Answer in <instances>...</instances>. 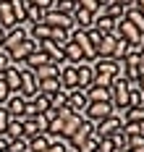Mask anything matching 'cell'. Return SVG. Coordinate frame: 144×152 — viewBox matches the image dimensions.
<instances>
[{
    "instance_id": "10",
    "label": "cell",
    "mask_w": 144,
    "mask_h": 152,
    "mask_svg": "<svg viewBox=\"0 0 144 152\" xmlns=\"http://www.w3.org/2000/svg\"><path fill=\"white\" fill-rule=\"evenodd\" d=\"M5 110H8V115L11 118H24V110H26V100L21 97V94H11L8 100H5Z\"/></svg>"
},
{
    "instance_id": "18",
    "label": "cell",
    "mask_w": 144,
    "mask_h": 152,
    "mask_svg": "<svg viewBox=\"0 0 144 152\" xmlns=\"http://www.w3.org/2000/svg\"><path fill=\"white\" fill-rule=\"evenodd\" d=\"M34 76H37V81H47V79H60V66H52V63H47V66L37 68V71H34Z\"/></svg>"
},
{
    "instance_id": "8",
    "label": "cell",
    "mask_w": 144,
    "mask_h": 152,
    "mask_svg": "<svg viewBox=\"0 0 144 152\" xmlns=\"http://www.w3.org/2000/svg\"><path fill=\"white\" fill-rule=\"evenodd\" d=\"M92 134H95V123H92V121H87V118H84V123L79 126V131H76L73 137L68 139V144H65V147H68V150H79V144L84 142V139H89Z\"/></svg>"
},
{
    "instance_id": "51",
    "label": "cell",
    "mask_w": 144,
    "mask_h": 152,
    "mask_svg": "<svg viewBox=\"0 0 144 152\" xmlns=\"http://www.w3.org/2000/svg\"><path fill=\"white\" fill-rule=\"evenodd\" d=\"M65 152H76V150H65Z\"/></svg>"
},
{
    "instance_id": "25",
    "label": "cell",
    "mask_w": 144,
    "mask_h": 152,
    "mask_svg": "<svg viewBox=\"0 0 144 152\" xmlns=\"http://www.w3.org/2000/svg\"><path fill=\"white\" fill-rule=\"evenodd\" d=\"M5 137H8V139H21V137H24V126H21V121H18V118H11V121H8Z\"/></svg>"
},
{
    "instance_id": "21",
    "label": "cell",
    "mask_w": 144,
    "mask_h": 152,
    "mask_svg": "<svg viewBox=\"0 0 144 152\" xmlns=\"http://www.w3.org/2000/svg\"><path fill=\"white\" fill-rule=\"evenodd\" d=\"M102 16H108V18H113V21H121V18L126 16V8L118 5V3H108V5L102 8Z\"/></svg>"
},
{
    "instance_id": "17",
    "label": "cell",
    "mask_w": 144,
    "mask_h": 152,
    "mask_svg": "<svg viewBox=\"0 0 144 152\" xmlns=\"http://www.w3.org/2000/svg\"><path fill=\"white\" fill-rule=\"evenodd\" d=\"M63 53H65V63H68V66H79V63H87V61H84V53L79 50V45H76V42H71V39L65 42Z\"/></svg>"
},
{
    "instance_id": "32",
    "label": "cell",
    "mask_w": 144,
    "mask_h": 152,
    "mask_svg": "<svg viewBox=\"0 0 144 152\" xmlns=\"http://www.w3.org/2000/svg\"><path fill=\"white\" fill-rule=\"evenodd\" d=\"M5 152H29V139H11L8 142V147H5Z\"/></svg>"
},
{
    "instance_id": "50",
    "label": "cell",
    "mask_w": 144,
    "mask_h": 152,
    "mask_svg": "<svg viewBox=\"0 0 144 152\" xmlns=\"http://www.w3.org/2000/svg\"><path fill=\"white\" fill-rule=\"evenodd\" d=\"M3 42H5V31L0 29V50H3Z\"/></svg>"
},
{
    "instance_id": "45",
    "label": "cell",
    "mask_w": 144,
    "mask_h": 152,
    "mask_svg": "<svg viewBox=\"0 0 144 152\" xmlns=\"http://www.w3.org/2000/svg\"><path fill=\"white\" fill-rule=\"evenodd\" d=\"M136 87H139V92L144 94V68H142V74H139V79H136Z\"/></svg>"
},
{
    "instance_id": "12",
    "label": "cell",
    "mask_w": 144,
    "mask_h": 152,
    "mask_svg": "<svg viewBox=\"0 0 144 152\" xmlns=\"http://www.w3.org/2000/svg\"><path fill=\"white\" fill-rule=\"evenodd\" d=\"M3 81H5V87L11 94H18L21 92V68L18 66H11L5 74H3Z\"/></svg>"
},
{
    "instance_id": "9",
    "label": "cell",
    "mask_w": 144,
    "mask_h": 152,
    "mask_svg": "<svg viewBox=\"0 0 144 152\" xmlns=\"http://www.w3.org/2000/svg\"><path fill=\"white\" fill-rule=\"evenodd\" d=\"M115 50H118V37L110 31L102 37V42L97 47V58H115Z\"/></svg>"
},
{
    "instance_id": "35",
    "label": "cell",
    "mask_w": 144,
    "mask_h": 152,
    "mask_svg": "<svg viewBox=\"0 0 144 152\" xmlns=\"http://www.w3.org/2000/svg\"><path fill=\"white\" fill-rule=\"evenodd\" d=\"M144 147V134H136V137H128L126 139V150H142Z\"/></svg>"
},
{
    "instance_id": "23",
    "label": "cell",
    "mask_w": 144,
    "mask_h": 152,
    "mask_svg": "<svg viewBox=\"0 0 144 152\" xmlns=\"http://www.w3.org/2000/svg\"><path fill=\"white\" fill-rule=\"evenodd\" d=\"M100 142H102V137H100V134L95 131V134H92L89 139H84V142L79 144V150H76V152H97V147H100Z\"/></svg>"
},
{
    "instance_id": "30",
    "label": "cell",
    "mask_w": 144,
    "mask_h": 152,
    "mask_svg": "<svg viewBox=\"0 0 144 152\" xmlns=\"http://www.w3.org/2000/svg\"><path fill=\"white\" fill-rule=\"evenodd\" d=\"M18 121H21V126H24V139H34V137H39L34 118H18Z\"/></svg>"
},
{
    "instance_id": "11",
    "label": "cell",
    "mask_w": 144,
    "mask_h": 152,
    "mask_svg": "<svg viewBox=\"0 0 144 152\" xmlns=\"http://www.w3.org/2000/svg\"><path fill=\"white\" fill-rule=\"evenodd\" d=\"M60 87H63V92H71L79 87V79H76V66H60Z\"/></svg>"
},
{
    "instance_id": "5",
    "label": "cell",
    "mask_w": 144,
    "mask_h": 152,
    "mask_svg": "<svg viewBox=\"0 0 144 152\" xmlns=\"http://www.w3.org/2000/svg\"><path fill=\"white\" fill-rule=\"evenodd\" d=\"M92 71L110 74V76H121V74H123V63L115 61V58H97V61L92 63Z\"/></svg>"
},
{
    "instance_id": "37",
    "label": "cell",
    "mask_w": 144,
    "mask_h": 152,
    "mask_svg": "<svg viewBox=\"0 0 144 152\" xmlns=\"http://www.w3.org/2000/svg\"><path fill=\"white\" fill-rule=\"evenodd\" d=\"M142 102H144V94L139 89H131V92H128V107H142Z\"/></svg>"
},
{
    "instance_id": "52",
    "label": "cell",
    "mask_w": 144,
    "mask_h": 152,
    "mask_svg": "<svg viewBox=\"0 0 144 152\" xmlns=\"http://www.w3.org/2000/svg\"><path fill=\"white\" fill-rule=\"evenodd\" d=\"M50 3H58V0H50Z\"/></svg>"
},
{
    "instance_id": "7",
    "label": "cell",
    "mask_w": 144,
    "mask_h": 152,
    "mask_svg": "<svg viewBox=\"0 0 144 152\" xmlns=\"http://www.w3.org/2000/svg\"><path fill=\"white\" fill-rule=\"evenodd\" d=\"M26 37H29V34H26V26H13V29H8V31H5L3 50H5V53H11V50H13V47H18Z\"/></svg>"
},
{
    "instance_id": "16",
    "label": "cell",
    "mask_w": 144,
    "mask_h": 152,
    "mask_svg": "<svg viewBox=\"0 0 144 152\" xmlns=\"http://www.w3.org/2000/svg\"><path fill=\"white\" fill-rule=\"evenodd\" d=\"M76 79H79V89H89L92 81H95L92 63H79V66H76Z\"/></svg>"
},
{
    "instance_id": "27",
    "label": "cell",
    "mask_w": 144,
    "mask_h": 152,
    "mask_svg": "<svg viewBox=\"0 0 144 152\" xmlns=\"http://www.w3.org/2000/svg\"><path fill=\"white\" fill-rule=\"evenodd\" d=\"M123 18H126L128 24H134V26L139 29V34H142V37H144V16H142V13H136L134 8H128V11H126V16H123Z\"/></svg>"
},
{
    "instance_id": "3",
    "label": "cell",
    "mask_w": 144,
    "mask_h": 152,
    "mask_svg": "<svg viewBox=\"0 0 144 152\" xmlns=\"http://www.w3.org/2000/svg\"><path fill=\"white\" fill-rule=\"evenodd\" d=\"M39 47H42V42H34V39H29V37H26V39H24L18 47H13V50L8 53V55H11V63H13V66L24 63L29 55H32V53H37Z\"/></svg>"
},
{
    "instance_id": "39",
    "label": "cell",
    "mask_w": 144,
    "mask_h": 152,
    "mask_svg": "<svg viewBox=\"0 0 144 152\" xmlns=\"http://www.w3.org/2000/svg\"><path fill=\"white\" fill-rule=\"evenodd\" d=\"M65 150H68V147H65V142L50 137V144H47V150H45V152H65Z\"/></svg>"
},
{
    "instance_id": "43",
    "label": "cell",
    "mask_w": 144,
    "mask_h": 152,
    "mask_svg": "<svg viewBox=\"0 0 144 152\" xmlns=\"http://www.w3.org/2000/svg\"><path fill=\"white\" fill-rule=\"evenodd\" d=\"M97 152H118V150H115V144H113L110 139H102L100 147H97Z\"/></svg>"
},
{
    "instance_id": "1",
    "label": "cell",
    "mask_w": 144,
    "mask_h": 152,
    "mask_svg": "<svg viewBox=\"0 0 144 152\" xmlns=\"http://www.w3.org/2000/svg\"><path fill=\"white\" fill-rule=\"evenodd\" d=\"M26 102H32L34 97L39 94V81H37V76H34V71H29V68H21V92H18Z\"/></svg>"
},
{
    "instance_id": "24",
    "label": "cell",
    "mask_w": 144,
    "mask_h": 152,
    "mask_svg": "<svg viewBox=\"0 0 144 152\" xmlns=\"http://www.w3.org/2000/svg\"><path fill=\"white\" fill-rule=\"evenodd\" d=\"M47 97H50V107H52V110H63L65 100H68V92L58 89V92H52V94H47Z\"/></svg>"
},
{
    "instance_id": "38",
    "label": "cell",
    "mask_w": 144,
    "mask_h": 152,
    "mask_svg": "<svg viewBox=\"0 0 144 152\" xmlns=\"http://www.w3.org/2000/svg\"><path fill=\"white\" fill-rule=\"evenodd\" d=\"M123 134L128 137H136V134H144V126H139V123H123Z\"/></svg>"
},
{
    "instance_id": "41",
    "label": "cell",
    "mask_w": 144,
    "mask_h": 152,
    "mask_svg": "<svg viewBox=\"0 0 144 152\" xmlns=\"http://www.w3.org/2000/svg\"><path fill=\"white\" fill-rule=\"evenodd\" d=\"M11 66H13V63H11V55H8L5 50H0V76L5 74V71H8Z\"/></svg>"
},
{
    "instance_id": "44",
    "label": "cell",
    "mask_w": 144,
    "mask_h": 152,
    "mask_svg": "<svg viewBox=\"0 0 144 152\" xmlns=\"http://www.w3.org/2000/svg\"><path fill=\"white\" fill-rule=\"evenodd\" d=\"M11 97V92H8V87H5V81H3V76H0V105H5V100Z\"/></svg>"
},
{
    "instance_id": "34",
    "label": "cell",
    "mask_w": 144,
    "mask_h": 152,
    "mask_svg": "<svg viewBox=\"0 0 144 152\" xmlns=\"http://www.w3.org/2000/svg\"><path fill=\"white\" fill-rule=\"evenodd\" d=\"M84 34H87V39H89V45L95 47V50L100 47V42H102V37H105V34H102L100 29H95V26H89V29L84 31Z\"/></svg>"
},
{
    "instance_id": "42",
    "label": "cell",
    "mask_w": 144,
    "mask_h": 152,
    "mask_svg": "<svg viewBox=\"0 0 144 152\" xmlns=\"http://www.w3.org/2000/svg\"><path fill=\"white\" fill-rule=\"evenodd\" d=\"M8 121H11V115H8V110L0 105V137L5 134V129H8Z\"/></svg>"
},
{
    "instance_id": "2",
    "label": "cell",
    "mask_w": 144,
    "mask_h": 152,
    "mask_svg": "<svg viewBox=\"0 0 144 152\" xmlns=\"http://www.w3.org/2000/svg\"><path fill=\"white\" fill-rule=\"evenodd\" d=\"M110 115H113V105L110 102H89L87 110H84V118L92 121L95 126L100 121H105V118H110Z\"/></svg>"
},
{
    "instance_id": "31",
    "label": "cell",
    "mask_w": 144,
    "mask_h": 152,
    "mask_svg": "<svg viewBox=\"0 0 144 152\" xmlns=\"http://www.w3.org/2000/svg\"><path fill=\"white\" fill-rule=\"evenodd\" d=\"M92 74H95V81H92V84L102 87V89H110L113 81H115V76H110V74H100V71H92Z\"/></svg>"
},
{
    "instance_id": "46",
    "label": "cell",
    "mask_w": 144,
    "mask_h": 152,
    "mask_svg": "<svg viewBox=\"0 0 144 152\" xmlns=\"http://www.w3.org/2000/svg\"><path fill=\"white\" fill-rule=\"evenodd\" d=\"M110 3H118V5H123V8H131V5H134V0H110Z\"/></svg>"
},
{
    "instance_id": "13",
    "label": "cell",
    "mask_w": 144,
    "mask_h": 152,
    "mask_svg": "<svg viewBox=\"0 0 144 152\" xmlns=\"http://www.w3.org/2000/svg\"><path fill=\"white\" fill-rule=\"evenodd\" d=\"M81 123H84V115H76V113H73L68 121H63V129H60L58 139H60V142H68V139H71L73 134H76V131H79V126H81Z\"/></svg>"
},
{
    "instance_id": "4",
    "label": "cell",
    "mask_w": 144,
    "mask_h": 152,
    "mask_svg": "<svg viewBox=\"0 0 144 152\" xmlns=\"http://www.w3.org/2000/svg\"><path fill=\"white\" fill-rule=\"evenodd\" d=\"M89 105V100H87V92L84 89H71L68 92V100H65V107L71 110V113H76V115H84V110Z\"/></svg>"
},
{
    "instance_id": "19",
    "label": "cell",
    "mask_w": 144,
    "mask_h": 152,
    "mask_svg": "<svg viewBox=\"0 0 144 152\" xmlns=\"http://www.w3.org/2000/svg\"><path fill=\"white\" fill-rule=\"evenodd\" d=\"M11 8H13V18L16 24H26V11H29V3L26 0H11Z\"/></svg>"
},
{
    "instance_id": "33",
    "label": "cell",
    "mask_w": 144,
    "mask_h": 152,
    "mask_svg": "<svg viewBox=\"0 0 144 152\" xmlns=\"http://www.w3.org/2000/svg\"><path fill=\"white\" fill-rule=\"evenodd\" d=\"M63 89L60 87V79H47V81H39V92L42 94H52V92Z\"/></svg>"
},
{
    "instance_id": "26",
    "label": "cell",
    "mask_w": 144,
    "mask_h": 152,
    "mask_svg": "<svg viewBox=\"0 0 144 152\" xmlns=\"http://www.w3.org/2000/svg\"><path fill=\"white\" fill-rule=\"evenodd\" d=\"M47 144H50V137L47 134H39V137L29 139V152H45Z\"/></svg>"
},
{
    "instance_id": "49",
    "label": "cell",
    "mask_w": 144,
    "mask_h": 152,
    "mask_svg": "<svg viewBox=\"0 0 144 152\" xmlns=\"http://www.w3.org/2000/svg\"><path fill=\"white\" fill-rule=\"evenodd\" d=\"M97 5H100V8H105V5H108V3H110V0H95Z\"/></svg>"
},
{
    "instance_id": "29",
    "label": "cell",
    "mask_w": 144,
    "mask_h": 152,
    "mask_svg": "<svg viewBox=\"0 0 144 152\" xmlns=\"http://www.w3.org/2000/svg\"><path fill=\"white\" fill-rule=\"evenodd\" d=\"M50 11H55V13H73L76 11V5L71 3V0H58V3H50Z\"/></svg>"
},
{
    "instance_id": "28",
    "label": "cell",
    "mask_w": 144,
    "mask_h": 152,
    "mask_svg": "<svg viewBox=\"0 0 144 152\" xmlns=\"http://www.w3.org/2000/svg\"><path fill=\"white\" fill-rule=\"evenodd\" d=\"M32 107H34V115H39V113H45V110H50V97L39 92V94H37V97L32 100Z\"/></svg>"
},
{
    "instance_id": "47",
    "label": "cell",
    "mask_w": 144,
    "mask_h": 152,
    "mask_svg": "<svg viewBox=\"0 0 144 152\" xmlns=\"http://www.w3.org/2000/svg\"><path fill=\"white\" fill-rule=\"evenodd\" d=\"M8 142H11V139L5 137V134H3V137H0V152H5V147H8Z\"/></svg>"
},
{
    "instance_id": "20",
    "label": "cell",
    "mask_w": 144,
    "mask_h": 152,
    "mask_svg": "<svg viewBox=\"0 0 144 152\" xmlns=\"http://www.w3.org/2000/svg\"><path fill=\"white\" fill-rule=\"evenodd\" d=\"M123 123H139V126H144V107H128V110H123Z\"/></svg>"
},
{
    "instance_id": "36",
    "label": "cell",
    "mask_w": 144,
    "mask_h": 152,
    "mask_svg": "<svg viewBox=\"0 0 144 152\" xmlns=\"http://www.w3.org/2000/svg\"><path fill=\"white\" fill-rule=\"evenodd\" d=\"M108 139L115 144V150H118V152L126 150V134H123V129H121V131H115V134H113V137H108Z\"/></svg>"
},
{
    "instance_id": "48",
    "label": "cell",
    "mask_w": 144,
    "mask_h": 152,
    "mask_svg": "<svg viewBox=\"0 0 144 152\" xmlns=\"http://www.w3.org/2000/svg\"><path fill=\"white\" fill-rule=\"evenodd\" d=\"M139 58H142V68H144V42L139 45Z\"/></svg>"
},
{
    "instance_id": "15",
    "label": "cell",
    "mask_w": 144,
    "mask_h": 152,
    "mask_svg": "<svg viewBox=\"0 0 144 152\" xmlns=\"http://www.w3.org/2000/svg\"><path fill=\"white\" fill-rule=\"evenodd\" d=\"M71 16H73V29L87 31L89 26H95V13H89V11H84V8H76Z\"/></svg>"
},
{
    "instance_id": "40",
    "label": "cell",
    "mask_w": 144,
    "mask_h": 152,
    "mask_svg": "<svg viewBox=\"0 0 144 152\" xmlns=\"http://www.w3.org/2000/svg\"><path fill=\"white\" fill-rule=\"evenodd\" d=\"M34 123H37V131H39V134H47L50 121L45 118V115H42V113H39V115H34Z\"/></svg>"
},
{
    "instance_id": "53",
    "label": "cell",
    "mask_w": 144,
    "mask_h": 152,
    "mask_svg": "<svg viewBox=\"0 0 144 152\" xmlns=\"http://www.w3.org/2000/svg\"><path fill=\"white\" fill-rule=\"evenodd\" d=\"M142 107H144V102H142Z\"/></svg>"
},
{
    "instance_id": "14",
    "label": "cell",
    "mask_w": 144,
    "mask_h": 152,
    "mask_svg": "<svg viewBox=\"0 0 144 152\" xmlns=\"http://www.w3.org/2000/svg\"><path fill=\"white\" fill-rule=\"evenodd\" d=\"M13 26H18V24H16V18H13L11 0H0V29L8 31V29H13Z\"/></svg>"
},
{
    "instance_id": "6",
    "label": "cell",
    "mask_w": 144,
    "mask_h": 152,
    "mask_svg": "<svg viewBox=\"0 0 144 152\" xmlns=\"http://www.w3.org/2000/svg\"><path fill=\"white\" fill-rule=\"evenodd\" d=\"M121 129H123V121L115 115V110H113V115H110V118H105V121H100V123L95 126V131H97V134H100L102 139L113 137V134H115V131H121Z\"/></svg>"
},
{
    "instance_id": "22",
    "label": "cell",
    "mask_w": 144,
    "mask_h": 152,
    "mask_svg": "<svg viewBox=\"0 0 144 152\" xmlns=\"http://www.w3.org/2000/svg\"><path fill=\"white\" fill-rule=\"evenodd\" d=\"M45 13H47V11H42V8H34V5H29V11H26V24H29V26L45 24Z\"/></svg>"
}]
</instances>
